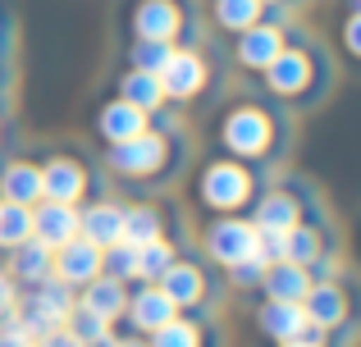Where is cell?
Masks as SVG:
<instances>
[{
  "label": "cell",
  "instance_id": "25",
  "mask_svg": "<svg viewBox=\"0 0 361 347\" xmlns=\"http://www.w3.org/2000/svg\"><path fill=\"white\" fill-rule=\"evenodd\" d=\"M32 238V206L0 201V247H18Z\"/></svg>",
  "mask_w": 361,
  "mask_h": 347
},
{
  "label": "cell",
  "instance_id": "41",
  "mask_svg": "<svg viewBox=\"0 0 361 347\" xmlns=\"http://www.w3.org/2000/svg\"><path fill=\"white\" fill-rule=\"evenodd\" d=\"M353 5H357V14H361V0H353Z\"/></svg>",
  "mask_w": 361,
  "mask_h": 347
},
{
  "label": "cell",
  "instance_id": "13",
  "mask_svg": "<svg viewBox=\"0 0 361 347\" xmlns=\"http://www.w3.org/2000/svg\"><path fill=\"white\" fill-rule=\"evenodd\" d=\"M261 329L270 334L274 343H288V339H307L311 320L302 311V302H270L261 311Z\"/></svg>",
  "mask_w": 361,
  "mask_h": 347
},
{
  "label": "cell",
  "instance_id": "8",
  "mask_svg": "<svg viewBox=\"0 0 361 347\" xmlns=\"http://www.w3.org/2000/svg\"><path fill=\"white\" fill-rule=\"evenodd\" d=\"M123 311H128V320L137 324V329L156 334L160 324H169V320L178 315V306L165 297V288H160V284H147V288H137V297H133Z\"/></svg>",
  "mask_w": 361,
  "mask_h": 347
},
{
  "label": "cell",
  "instance_id": "3",
  "mask_svg": "<svg viewBox=\"0 0 361 347\" xmlns=\"http://www.w3.org/2000/svg\"><path fill=\"white\" fill-rule=\"evenodd\" d=\"M178 27H183V9L174 0H137V9H133L137 42H174Z\"/></svg>",
  "mask_w": 361,
  "mask_h": 347
},
{
  "label": "cell",
  "instance_id": "18",
  "mask_svg": "<svg viewBox=\"0 0 361 347\" xmlns=\"http://www.w3.org/2000/svg\"><path fill=\"white\" fill-rule=\"evenodd\" d=\"M302 311H307V320L316 329H329V324H338L348 315V302L334 284H311V293L302 297Z\"/></svg>",
  "mask_w": 361,
  "mask_h": 347
},
{
  "label": "cell",
  "instance_id": "6",
  "mask_svg": "<svg viewBox=\"0 0 361 347\" xmlns=\"http://www.w3.org/2000/svg\"><path fill=\"white\" fill-rule=\"evenodd\" d=\"M32 238L42 242V247H64L69 238H78V210L64 201H46L32 210Z\"/></svg>",
  "mask_w": 361,
  "mask_h": 347
},
{
  "label": "cell",
  "instance_id": "42",
  "mask_svg": "<svg viewBox=\"0 0 361 347\" xmlns=\"http://www.w3.org/2000/svg\"><path fill=\"white\" fill-rule=\"evenodd\" d=\"M261 5H270V0H261Z\"/></svg>",
  "mask_w": 361,
  "mask_h": 347
},
{
  "label": "cell",
  "instance_id": "5",
  "mask_svg": "<svg viewBox=\"0 0 361 347\" xmlns=\"http://www.w3.org/2000/svg\"><path fill=\"white\" fill-rule=\"evenodd\" d=\"M247 192H252V178H247V170H238V165H211L206 178H202V196H206V206H215V210L243 206Z\"/></svg>",
  "mask_w": 361,
  "mask_h": 347
},
{
  "label": "cell",
  "instance_id": "40",
  "mask_svg": "<svg viewBox=\"0 0 361 347\" xmlns=\"http://www.w3.org/2000/svg\"><path fill=\"white\" fill-rule=\"evenodd\" d=\"M119 347H147V343H119Z\"/></svg>",
  "mask_w": 361,
  "mask_h": 347
},
{
  "label": "cell",
  "instance_id": "23",
  "mask_svg": "<svg viewBox=\"0 0 361 347\" xmlns=\"http://www.w3.org/2000/svg\"><path fill=\"white\" fill-rule=\"evenodd\" d=\"M119 96L128 101V106H137L142 115H151V110L165 101V87H160V73H147V69H133L128 78H123Z\"/></svg>",
  "mask_w": 361,
  "mask_h": 347
},
{
  "label": "cell",
  "instance_id": "26",
  "mask_svg": "<svg viewBox=\"0 0 361 347\" xmlns=\"http://www.w3.org/2000/svg\"><path fill=\"white\" fill-rule=\"evenodd\" d=\"M261 0H215V23L229 32H247L252 23H261Z\"/></svg>",
  "mask_w": 361,
  "mask_h": 347
},
{
  "label": "cell",
  "instance_id": "32",
  "mask_svg": "<svg viewBox=\"0 0 361 347\" xmlns=\"http://www.w3.org/2000/svg\"><path fill=\"white\" fill-rule=\"evenodd\" d=\"M151 347H202V334H197V324H188V320H169V324H160L156 334H151Z\"/></svg>",
  "mask_w": 361,
  "mask_h": 347
},
{
  "label": "cell",
  "instance_id": "38",
  "mask_svg": "<svg viewBox=\"0 0 361 347\" xmlns=\"http://www.w3.org/2000/svg\"><path fill=\"white\" fill-rule=\"evenodd\" d=\"M82 347H119V339H115V334H101V339H92V343H82Z\"/></svg>",
  "mask_w": 361,
  "mask_h": 347
},
{
  "label": "cell",
  "instance_id": "14",
  "mask_svg": "<svg viewBox=\"0 0 361 347\" xmlns=\"http://www.w3.org/2000/svg\"><path fill=\"white\" fill-rule=\"evenodd\" d=\"M261 284H265V293H270V302H302V297L311 293L307 265H293V260H274Z\"/></svg>",
  "mask_w": 361,
  "mask_h": 347
},
{
  "label": "cell",
  "instance_id": "28",
  "mask_svg": "<svg viewBox=\"0 0 361 347\" xmlns=\"http://www.w3.org/2000/svg\"><path fill=\"white\" fill-rule=\"evenodd\" d=\"M316 256H320V233L293 224V229L283 233V260H293V265H311Z\"/></svg>",
  "mask_w": 361,
  "mask_h": 347
},
{
  "label": "cell",
  "instance_id": "24",
  "mask_svg": "<svg viewBox=\"0 0 361 347\" xmlns=\"http://www.w3.org/2000/svg\"><path fill=\"white\" fill-rule=\"evenodd\" d=\"M160 288H165V297L174 306H188L202 297V275H197L192 265H169L165 275H160Z\"/></svg>",
  "mask_w": 361,
  "mask_h": 347
},
{
  "label": "cell",
  "instance_id": "10",
  "mask_svg": "<svg viewBox=\"0 0 361 347\" xmlns=\"http://www.w3.org/2000/svg\"><path fill=\"white\" fill-rule=\"evenodd\" d=\"M82 187H87V178L73 160H64V156H55L51 165H42V196L46 201H64L73 206L82 196Z\"/></svg>",
  "mask_w": 361,
  "mask_h": 347
},
{
  "label": "cell",
  "instance_id": "1",
  "mask_svg": "<svg viewBox=\"0 0 361 347\" xmlns=\"http://www.w3.org/2000/svg\"><path fill=\"white\" fill-rule=\"evenodd\" d=\"M206 247H211V256L220 260V265H243V260H256V251H261V233H256V224L247 220H220L211 224V233H206Z\"/></svg>",
  "mask_w": 361,
  "mask_h": 347
},
{
  "label": "cell",
  "instance_id": "35",
  "mask_svg": "<svg viewBox=\"0 0 361 347\" xmlns=\"http://www.w3.org/2000/svg\"><path fill=\"white\" fill-rule=\"evenodd\" d=\"M14 306H18V297H14V279L0 275V320H5V315H14Z\"/></svg>",
  "mask_w": 361,
  "mask_h": 347
},
{
  "label": "cell",
  "instance_id": "12",
  "mask_svg": "<svg viewBox=\"0 0 361 347\" xmlns=\"http://www.w3.org/2000/svg\"><path fill=\"white\" fill-rule=\"evenodd\" d=\"M9 320H14L32 343L42 339V334H51V329H64V311L51 302V297H42V293H27V302L18 306V315H9Z\"/></svg>",
  "mask_w": 361,
  "mask_h": 347
},
{
  "label": "cell",
  "instance_id": "19",
  "mask_svg": "<svg viewBox=\"0 0 361 347\" xmlns=\"http://www.w3.org/2000/svg\"><path fill=\"white\" fill-rule=\"evenodd\" d=\"M14 256H9V270H14V279H23V284H46L51 279V247H42L37 238L18 242V247H9Z\"/></svg>",
  "mask_w": 361,
  "mask_h": 347
},
{
  "label": "cell",
  "instance_id": "9",
  "mask_svg": "<svg viewBox=\"0 0 361 347\" xmlns=\"http://www.w3.org/2000/svg\"><path fill=\"white\" fill-rule=\"evenodd\" d=\"M224 142L243 156L265 151V142H270V119H265L261 110H233L229 124H224Z\"/></svg>",
  "mask_w": 361,
  "mask_h": 347
},
{
  "label": "cell",
  "instance_id": "27",
  "mask_svg": "<svg viewBox=\"0 0 361 347\" xmlns=\"http://www.w3.org/2000/svg\"><path fill=\"white\" fill-rule=\"evenodd\" d=\"M156 238H160V215L156 210H147V206L123 210V242L142 247V242H156Z\"/></svg>",
  "mask_w": 361,
  "mask_h": 347
},
{
  "label": "cell",
  "instance_id": "36",
  "mask_svg": "<svg viewBox=\"0 0 361 347\" xmlns=\"http://www.w3.org/2000/svg\"><path fill=\"white\" fill-rule=\"evenodd\" d=\"M32 347H82V343L73 339V334H64V329H51V334H42Z\"/></svg>",
  "mask_w": 361,
  "mask_h": 347
},
{
  "label": "cell",
  "instance_id": "39",
  "mask_svg": "<svg viewBox=\"0 0 361 347\" xmlns=\"http://www.w3.org/2000/svg\"><path fill=\"white\" fill-rule=\"evenodd\" d=\"M279 347H320L316 339H288V343H279Z\"/></svg>",
  "mask_w": 361,
  "mask_h": 347
},
{
  "label": "cell",
  "instance_id": "4",
  "mask_svg": "<svg viewBox=\"0 0 361 347\" xmlns=\"http://www.w3.org/2000/svg\"><path fill=\"white\" fill-rule=\"evenodd\" d=\"M160 160H165V137L160 133H137L128 142H115V151H110V165L119 174H156Z\"/></svg>",
  "mask_w": 361,
  "mask_h": 347
},
{
  "label": "cell",
  "instance_id": "15",
  "mask_svg": "<svg viewBox=\"0 0 361 347\" xmlns=\"http://www.w3.org/2000/svg\"><path fill=\"white\" fill-rule=\"evenodd\" d=\"M279 51H283V37H279V27H270V23H252L247 32H238V60L247 69H265Z\"/></svg>",
  "mask_w": 361,
  "mask_h": 347
},
{
  "label": "cell",
  "instance_id": "11",
  "mask_svg": "<svg viewBox=\"0 0 361 347\" xmlns=\"http://www.w3.org/2000/svg\"><path fill=\"white\" fill-rule=\"evenodd\" d=\"M78 238H87L101 251L123 242V210L119 206H92V210H82L78 215Z\"/></svg>",
  "mask_w": 361,
  "mask_h": 347
},
{
  "label": "cell",
  "instance_id": "37",
  "mask_svg": "<svg viewBox=\"0 0 361 347\" xmlns=\"http://www.w3.org/2000/svg\"><path fill=\"white\" fill-rule=\"evenodd\" d=\"M343 46H348L353 55H361V14L348 18V27H343Z\"/></svg>",
  "mask_w": 361,
  "mask_h": 347
},
{
  "label": "cell",
  "instance_id": "7",
  "mask_svg": "<svg viewBox=\"0 0 361 347\" xmlns=\"http://www.w3.org/2000/svg\"><path fill=\"white\" fill-rule=\"evenodd\" d=\"M202 82H206L202 55H192V51H169L165 69H160V87H165V96H192Z\"/></svg>",
  "mask_w": 361,
  "mask_h": 347
},
{
  "label": "cell",
  "instance_id": "33",
  "mask_svg": "<svg viewBox=\"0 0 361 347\" xmlns=\"http://www.w3.org/2000/svg\"><path fill=\"white\" fill-rule=\"evenodd\" d=\"M174 51V42H137L133 46V69H147V73H160Z\"/></svg>",
  "mask_w": 361,
  "mask_h": 347
},
{
  "label": "cell",
  "instance_id": "21",
  "mask_svg": "<svg viewBox=\"0 0 361 347\" xmlns=\"http://www.w3.org/2000/svg\"><path fill=\"white\" fill-rule=\"evenodd\" d=\"M0 192L14 206H37L42 201V170L37 165H9L5 178H0Z\"/></svg>",
  "mask_w": 361,
  "mask_h": 347
},
{
  "label": "cell",
  "instance_id": "22",
  "mask_svg": "<svg viewBox=\"0 0 361 347\" xmlns=\"http://www.w3.org/2000/svg\"><path fill=\"white\" fill-rule=\"evenodd\" d=\"M256 233H288L293 224H298V201L293 196H283V192H274V196H265L261 206H256Z\"/></svg>",
  "mask_w": 361,
  "mask_h": 347
},
{
  "label": "cell",
  "instance_id": "31",
  "mask_svg": "<svg viewBox=\"0 0 361 347\" xmlns=\"http://www.w3.org/2000/svg\"><path fill=\"white\" fill-rule=\"evenodd\" d=\"M106 329H110V320H101L97 311H87V306H73V311L64 315V334H73L78 343H92V339H101Z\"/></svg>",
  "mask_w": 361,
  "mask_h": 347
},
{
  "label": "cell",
  "instance_id": "30",
  "mask_svg": "<svg viewBox=\"0 0 361 347\" xmlns=\"http://www.w3.org/2000/svg\"><path fill=\"white\" fill-rule=\"evenodd\" d=\"M101 270L110 279H137V247L133 242H115V247L101 251Z\"/></svg>",
  "mask_w": 361,
  "mask_h": 347
},
{
  "label": "cell",
  "instance_id": "34",
  "mask_svg": "<svg viewBox=\"0 0 361 347\" xmlns=\"http://www.w3.org/2000/svg\"><path fill=\"white\" fill-rule=\"evenodd\" d=\"M0 347H32V339H27L23 329H18L14 320L5 315V329H0Z\"/></svg>",
  "mask_w": 361,
  "mask_h": 347
},
{
  "label": "cell",
  "instance_id": "2",
  "mask_svg": "<svg viewBox=\"0 0 361 347\" xmlns=\"http://www.w3.org/2000/svg\"><path fill=\"white\" fill-rule=\"evenodd\" d=\"M101 275V247H92L87 238H69L64 247L51 251V279L60 284H87V279Z\"/></svg>",
  "mask_w": 361,
  "mask_h": 347
},
{
  "label": "cell",
  "instance_id": "20",
  "mask_svg": "<svg viewBox=\"0 0 361 347\" xmlns=\"http://www.w3.org/2000/svg\"><path fill=\"white\" fill-rule=\"evenodd\" d=\"M101 133L110 137V146H115V142H128V137L147 133V115H142L137 106H128V101H115V106L101 110Z\"/></svg>",
  "mask_w": 361,
  "mask_h": 347
},
{
  "label": "cell",
  "instance_id": "16",
  "mask_svg": "<svg viewBox=\"0 0 361 347\" xmlns=\"http://www.w3.org/2000/svg\"><path fill=\"white\" fill-rule=\"evenodd\" d=\"M265 78H270L274 92H283V96H293V92H302L311 82V60L302 51H279L270 64H265Z\"/></svg>",
  "mask_w": 361,
  "mask_h": 347
},
{
  "label": "cell",
  "instance_id": "17",
  "mask_svg": "<svg viewBox=\"0 0 361 347\" xmlns=\"http://www.w3.org/2000/svg\"><path fill=\"white\" fill-rule=\"evenodd\" d=\"M78 306H87V311H97L101 320H119L123 315V306H128V293H123V284L119 279H87V284H82V302Z\"/></svg>",
  "mask_w": 361,
  "mask_h": 347
},
{
  "label": "cell",
  "instance_id": "29",
  "mask_svg": "<svg viewBox=\"0 0 361 347\" xmlns=\"http://www.w3.org/2000/svg\"><path fill=\"white\" fill-rule=\"evenodd\" d=\"M174 265V247L169 242H142L137 247V279H160L165 270Z\"/></svg>",
  "mask_w": 361,
  "mask_h": 347
}]
</instances>
